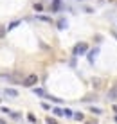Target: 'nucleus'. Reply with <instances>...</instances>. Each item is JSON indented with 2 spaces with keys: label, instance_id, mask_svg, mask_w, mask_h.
<instances>
[{
  "label": "nucleus",
  "instance_id": "1",
  "mask_svg": "<svg viewBox=\"0 0 117 124\" xmlns=\"http://www.w3.org/2000/svg\"><path fill=\"white\" fill-rule=\"evenodd\" d=\"M0 78H2L4 81H9V83H16V85H22V83H24V78H22L20 74H16V72H15V74H2Z\"/></svg>",
  "mask_w": 117,
  "mask_h": 124
},
{
  "label": "nucleus",
  "instance_id": "2",
  "mask_svg": "<svg viewBox=\"0 0 117 124\" xmlns=\"http://www.w3.org/2000/svg\"><path fill=\"white\" fill-rule=\"evenodd\" d=\"M38 83V76L36 74H31V76H27V78H24V86H27V88H31V86H34V85Z\"/></svg>",
  "mask_w": 117,
  "mask_h": 124
},
{
  "label": "nucleus",
  "instance_id": "3",
  "mask_svg": "<svg viewBox=\"0 0 117 124\" xmlns=\"http://www.w3.org/2000/svg\"><path fill=\"white\" fill-rule=\"evenodd\" d=\"M86 50H88V45L86 43H77L74 47V56H81V54H85Z\"/></svg>",
  "mask_w": 117,
  "mask_h": 124
},
{
  "label": "nucleus",
  "instance_id": "4",
  "mask_svg": "<svg viewBox=\"0 0 117 124\" xmlns=\"http://www.w3.org/2000/svg\"><path fill=\"white\" fill-rule=\"evenodd\" d=\"M108 99H110V101H117V83L108 90Z\"/></svg>",
  "mask_w": 117,
  "mask_h": 124
},
{
  "label": "nucleus",
  "instance_id": "5",
  "mask_svg": "<svg viewBox=\"0 0 117 124\" xmlns=\"http://www.w3.org/2000/svg\"><path fill=\"white\" fill-rule=\"evenodd\" d=\"M4 95H6V97H11V99H15V97H18V92H16L15 88H6V90H4Z\"/></svg>",
  "mask_w": 117,
  "mask_h": 124
},
{
  "label": "nucleus",
  "instance_id": "6",
  "mask_svg": "<svg viewBox=\"0 0 117 124\" xmlns=\"http://www.w3.org/2000/svg\"><path fill=\"white\" fill-rule=\"evenodd\" d=\"M67 25H68L67 20H65V18H59V22H58V29H61V31H63V29H67Z\"/></svg>",
  "mask_w": 117,
  "mask_h": 124
},
{
  "label": "nucleus",
  "instance_id": "7",
  "mask_svg": "<svg viewBox=\"0 0 117 124\" xmlns=\"http://www.w3.org/2000/svg\"><path fill=\"white\" fill-rule=\"evenodd\" d=\"M40 22H47V23H52V18H49V16H43V15H38L36 16Z\"/></svg>",
  "mask_w": 117,
  "mask_h": 124
},
{
  "label": "nucleus",
  "instance_id": "8",
  "mask_svg": "<svg viewBox=\"0 0 117 124\" xmlns=\"http://www.w3.org/2000/svg\"><path fill=\"white\" fill-rule=\"evenodd\" d=\"M96 56H97V49H94V50H92V52H90V54H88V59H90V63H92V61H94V58H96Z\"/></svg>",
  "mask_w": 117,
  "mask_h": 124
},
{
  "label": "nucleus",
  "instance_id": "9",
  "mask_svg": "<svg viewBox=\"0 0 117 124\" xmlns=\"http://www.w3.org/2000/svg\"><path fill=\"white\" fill-rule=\"evenodd\" d=\"M63 115H65V117H72L74 113H72V110H70V108H65V110H63Z\"/></svg>",
  "mask_w": 117,
  "mask_h": 124
},
{
  "label": "nucleus",
  "instance_id": "10",
  "mask_svg": "<svg viewBox=\"0 0 117 124\" xmlns=\"http://www.w3.org/2000/svg\"><path fill=\"white\" fill-rule=\"evenodd\" d=\"M34 93H36V95H40V97H45V92H43L42 88H34Z\"/></svg>",
  "mask_w": 117,
  "mask_h": 124
},
{
  "label": "nucleus",
  "instance_id": "11",
  "mask_svg": "<svg viewBox=\"0 0 117 124\" xmlns=\"http://www.w3.org/2000/svg\"><path fill=\"white\" fill-rule=\"evenodd\" d=\"M72 117H74L76 121H83V119H85V115H83V113H74Z\"/></svg>",
  "mask_w": 117,
  "mask_h": 124
},
{
  "label": "nucleus",
  "instance_id": "12",
  "mask_svg": "<svg viewBox=\"0 0 117 124\" xmlns=\"http://www.w3.org/2000/svg\"><path fill=\"white\" fill-rule=\"evenodd\" d=\"M90 112H92L94 115H99V113H103V110L101 108H90Z\"/></svg>",
  "mask_w": 117,
  "mask_h": 124
},
{
  "label": "nucleus",
  "instance_id": "13",
  "mask_svg": "<svg viewBox=\"0 0 117 124\" xmlns=\"http://www.w3.org/2000/svg\"><path fill=\"white\" fill-rule=\"evenodd\" d=\"M52 112H54V115H58V117H59V115H63V110L61 108H52Z\"/></svg>",
  "mask_w": 117,
  "mask_h": 124
},
{
  "label": "nucleus",
  "instance_id": "14",
  "mask_svg": "<svg viewBox=\"0 0 117 124\" xmlns=\"http://www.w3.org/2000/svg\"><path fill=\"white\" fill-rule=\"evenodd\" d=\"M58 7H59V0H54V4L50 6V9H52V11H56Z\"/></svg>",
  "mask_w": 117,
  "mask_h": 124
},
{
  "label": "nucleus",
  "instance_id": "15",
  "mask_svg": "<svg viewBox=\"0 0 117 124\" xmlns=\"http://www.w3.org/2000/svg\"><path fill=\"white\" fill-rule=\"evenodd\" d=\"M4 36H6V27L0 25V38H4Z\"/></svg>",
  "mask_w": 117,
  "mask_h": 124
},
{
  "label": "nucleus",
  "instance_id": "16",
  "mask_svg": "<svg viewBox=\"0 0 117 124\" xmlns=\"http://www.w3.org/2000/svg\"><path fill=\"white\" fill-rule=\"evenodd\" d=\"M43 9V6H42V4H34V11H38V13H40Z\"/></svg>",
  "mask_w": 117,
  "mask_h": 124
},
{
  "label": "nucleus",
  "instance_id": "17",
  "mask_svg": "<svg viewBox=\"0 0 117 124\" xmlns=\"http://www.w3.org/2000/svg\"><path fill=\"white\" fill-rule=\"evenodd\" d=\"M20 22H13V23H9V25H7V29H9V31H11V29H15L16 27V25H18Z\"/></svg>",
  "mask_w": 117,
  "mask_h": 124
},
{
  "label": "nucleus",
  "instance_id": "18",
  "mask_svg": "<svg viewBox=\"0 0 117 124\" xmlns=\"http://www.w3.org/2000/svg\"><path fill=\"white\" fill-rule=\"evenodd\" d=\"M47 124H58V122H56V119H52V117H47Z\"/></svg>",
  "mask_w": 117,
  "mask_h": 124
},
{
  "label": "nucleus",
  "instance_id": "19",
  "mask_svg": "<svg viewBox=\"0 0 117 124\" xmlns=\"http://www.w3.org/2000/svg\"><path fill=\"white\" fill-rule=\"evenodd\" d=\"M0 112H4V113H11V110H9V108H6V106H2V108H0Z\"/></svg>",
  "mask_w": 117,
  "mask_h": 124
},
{
  "label": "nucleus",
  "instance_id": "20",
  "mask_svg": "<svg viewBox=\"0 0 117 124\" xmlns=\"http://www.w3.org/2000/svg\"><path fill=\"white\" fill-rule=\"evenodd\" d=\"M94 86L99 88V86H101V81H99V79H94Z\"/></svg>",
  "mask_w": 117,
  "mask_h": 124
},
{
  "label": "nucleus",
  "instance_id": "21",
  "mask_svg": "<svg viewBox=\"0 0 117 124\" xmlns=\"http://www.w3.org/2000/svg\"><path fill=\"white\" fill-rule=\"evenodd\" d=\"M110 34H112V36H114L115 40H117V31H115V29H112V31H110Z\"/></svg>",
  "mask_w": 117,
  "mask_h": 124
},
{
  "label": "nucleus",
  "instance_id": "22",
  "mask_svg": "<svg viewBox=\"0 0 117 124\" xmlns=\"http://www.w3.org/2000/svg\"><path fill=\"white\" fill-rule=\"evenodd\" d=\"M86 124H97V121H86Z\"/></svg>",
  "mask_w": 117,
  "mask_h": 124
},
{
  "label": "nucleus",
  "instance_id": "23",
  "mask_svg": "<svg viewBox=\"0 0 117 124\" xmlns=\"http://www.w3.org/2000/svg\"><path fill=\"white\" fill-rule=\"evenodd\" d=\"M0 124H7L6 121H4V119H0Z\"/></svg>",
  "mask_w": 117,
  "mask_h": 124
},
{
  "label": "nucleus",
  "instance_id": "24",
  "mask_svg": "<svg viewBox=\"0 0 117 124\" xmlns=\"http://www.w3.org/2000/svg\"><path fill=\"white\" fill-rule=\"evenodd\" d=\"M115 121H117V117H115Z\"/></svg>",
  "mask_w": 117,
  "mask_h": 124
}]
</instances>
